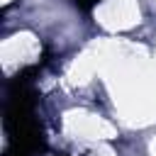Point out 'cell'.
I'll return each instance as SVG.
<instances>
[{
	"label": "cell",
	"mask_w": 156,
	"mask_h": 156,
	"mask_svg": "<svg viewBox=\"0 0 156 156\" xmlns=\"http://www.w3.org/2000/svg\"><path fill=\"white\" fill-rule=\"evenodd\" d=\"M34 68L17 73L10 85V100L5 110V127L10 134L7 156H34L41 146V127L34 119V93H32V76Z\"/></svg>",
	"instance_id": "6da1fadb"
},
{
	"label": "cell",
	"mask_w": 156,
	"mask_h": 156,
	"mask_svg": "<svg viewBox=\"0 0 156 156\" xmlns=\"http://www.w3.org/2000/svg\"><path fill=\"white\" fill-rule=\"evenodd\" d=\"M98 2H100V0H76V5H78L83 12H90V10H93Z\"/></svg>",
	"instance_id": "7a4b0ae2"
}]
</instances>
